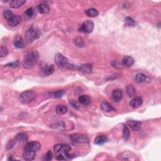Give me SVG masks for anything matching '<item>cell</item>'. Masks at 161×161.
Segmentation results:
<instances>
[{"label": "cell", "instance_id": "1", "mask_svg": "<svg viewBox=\"0 0 161 161\" xmlns=\"http://www.w3.org/2000/svg\"><path fill=\"white\" fill-rule=\"evenodd\" d=\"M55 62L58 68L62 69H78L80 67L71 64L68 62V59L62 54L57 53L55 56Z\"/></svg>", "mask_w": 161, "mask_h": 161}, {"label": "cell", "instance_id": "2", "mask_svg": "<svg viewBox=\"0 0 161 161\" xmlns=\"http://www.w3.org/2000/svg\"><path fill=\"white\" fill-rule=\"evenodd\" d=\"M39 57V54L37 51H33L28 53L24 60L23 66L25 69H30L34 66L37 62Z\"/></svg>", "mask_w": 161, "mask_h": 161}, {"label": "cell", "instance_id": "3", "mask_svg": "<svg viewBox=\"0 0 161 161\" xmlns=\"http://www.w3.org/2000/svg\"><path fill=\"white\" fill-rule=\"evenodd\" d=\"M37 95L32 90H27L20 94L19 96L20 101L23 104H29L35 99Z\"/></svg>", "mask_w": 161, "mask_h": 161}, {"label": "cell", "instance_id": "4", "mask_svg": "<svg viewBox=\"0 0 161 161\" xmlns=\"http://www.w3.org/2000/svg\"><path fill=\"white\" fill-rule=\"evenodd\" d=\"M38 37L37 30L33 28H30L25 32V40L28 44H31Z\"/></svg>", "mask_w": 161, "mask_h": 161}, {"label": "cell", "instance_id": "5", "mask_svg": "<svg viewBox=\"0 0 161 161\" xmlns=\"http://www.w3.org/2000/svg\"><path fill=\"white\" fill-rule=\"evenodd\" d=\"M94 27H95V25H94V23L92 21L87 20L82 24L80 28V31L86 33H90L93 32Z\"/></svg>", "mask_w": 161, "mask_h": 161}, {"label": "cell", "instance_id": "6", "mask_svg": "<svg viewBox=\"0 0 161 161\" xmlns=\"http://www.w3.org/2000/svg\"><path fill=\"white\" fill-rule=\"evenodd\" d=\"M41 148V144L38 142H27L24 147L25 151H37Z\"/></svg>", "mask_w": 161, "mask_h": 161}, {"label": "cell", "instance_id": "7", "mask_svg": "<svg viewBox=\"0 0 161 161\" xmlns=\"http://www.w3.org/2000/svg\"><path fill=\"white\" fill-rule=\"evenodd\" d=\"M54 72V65H47L42 68L40 70V75L42 77H47L52 75Z\"/></svg>", "mask_w": 161, "mask_h": 161}, {"label": "cell", "instance_id": "8", "mask_svg": "<svg viewBox=\"0 0 161 161\" xmlns=\"http://www.w3.org/2000/svg\"><path fill=\"white\" fill-rule=\"evenodd\" d=\"M71 139L72 142L79 143V144H83V143H87L89 140L86 136L80 133H76L71 136Z\"/></svg>", "mask_w": 161, "mask_h": 161}, {"label": "cell", "instance_id": "9", "mask_svg": "<svg viewBox=\"0 0 161 161\" xmlns=\"http://www.w3.org/2000/svg\"><path fill=\"white\" fill-rule=\"evenodd\" d=\"M22 20V18L19 15H14L11 19L8 21V25L11 27H16L21 23Z\"/></svg>", "mask_w": 161, "mask_h": 161}, {"label": "cell", "instance_id": "10", "mask_svg": "<svg viewBox=\"0 0 161 161\" xmlns=\"http://www.w3.org/2000/svg\"><path fill=\"white\" fill-rule=\"evenodd\" d=\"M127 125L134 131H138L142 127V123L138 121L129 120L127 121Z\"/></svg>", "mask_w": 161, "mask_h": 161}, {"label": "cell", "instance_id": "11", "mask_svg": "<svg viewBox=\"0 0 161 161\" xmlns=\"http://www.w3.org/2000/svg\"><path fill=\"white\" fill-rule=\"evenodd\" d=\"M38 10L41 14H47L50 11V8L47 3L44 1L38 5Z\"/></svg>", "mask_w": 161, "mask_h": 161}, {"label": "cell", "instance_id": "12", "mask_svg": "<svg viewBox=\"0 0 161 161\" xmlns=\"http://www.w3.org/2000/svg\"><path fill=\"white\" fill-rule=\"evenodd\" d=\"M143 103V99L141 97H136L133 98L131 102L130 103V105L133 108H138Z\"/></svg>", "mask_w": 161, "mask_h": 161}, {"label": "cell", "instance_id": "13", "mask_svg": "<svg viewBox=\"0 0 161 161\" xmlns=\"http://www.w3.org/2000/svg\"><path fill=\"white\" fill-rule=\"evenodd\" d=\"M101 106V110L105 112H111L116 111V110L113 108V106L107 101H103L101 103V106Z\"/></svg>", "mask_w": 161, "mask_h": 161}, {"label": "cell", "instance_id": "14", "mask_svg": "<svg viewBox=\"0 0 161 161\" xmlns=\"http://www.w3.org/2000/svg\"><path fill=\"white\" fill-rule=\"evenodd\" d=\"M112 98H113V101L115 102H119L120 100L122 98L123 96V92L120 89H115L113 92H112Z\"/></svg>", "mask_w": 161, "mask_h": 161}, {"label": "cell", "instance_id": "15", "mask_svg": "<svg viewBox=\"0 0 161 161\" xmlns=\"http://www.w3.org/2000/svg\"><path fill=\"white\" fill-rule=\"evenodd\" d=\"M35 151H25L23 154V159L25 160H33L35 159Z\"/></svg>", "mask_w": 161, "mask_h": 161}, {"label": "cell", "instance_id": "16", "mask_svg": "<svg viewBox=\"0 0 161 161\" xmlns=\"http://www.w3.org/2000/svg\"><path fill=\"white\" fill-rule=\"evenodd\" d=\"M26 3L25 0H13L10 2V6L12 8H19Z\"/></svg>", "mask_w": 161, "mask_h": 161}, {"label": "cell", "instance_id": "17", "mask_svg": "<svg viewBox=\"0 0 161 161\" xmlns=\"http://www.w3.org/2000/svg\"><path fill=\"white\" fill-rule=\"evenodd\" d=\"M79 70H80V71L84 72V73H86V74L91 73L92 66L91 64H86L81 65L80 68H79Z\"/></svg>", "mask_w": 161, "mask_h": 161}, {"label": "cell", "instance_id": "18", "mask_svg": "<svg viewBox=\"0 0 161 161\" xmlns=\"http://www.w3.org/2000/svg\"><path fill=\"white\" fill-rule=\"evenodd\" d=\"M148 80V78L146 75L142 73H138L135 75V80L138 83H145Z\"/></svg>", "mask_w": 161, "mask_h": 161}, {"label": "cell", "instance_id": "19", "mask_svg": "<svg viewBox=\"0 0 161 161\" xmlns=\"http://www.w3.org/2000/svg\"><path fill=\"white\" fill-rule=\"evenodd\" d=\"M134 64V59L130 56L125 57L122 60V65L125 67H130Z\"/></svg>", "mask_w": 161, "mask_h": 161}, {"label": "cell", "instance_id": "20", "mask_svg": "<svg viewBox=\"0 0 161 161\" xmlns=\"http://www.w3.org/2000/svg\"><path fill=\"white\" fill-rule=\"evenodd\" d=\"M79 102L83 105H89L91 103V99L87 95H81L78 98Z\"/></svg>", "mask_w": 161, "mask_h": 161}, {"label": "cell", "instance_id": "21", "mask_svg": "<svg viewBox=\"0 0 161 161\" xmlns=\"http://www.w3.org/2000/svg\"><path fill=\"white\" fill-rule=\"evenodd\" d=\"M13 44H14L15 46L17 48H23L25 47V44H24V42L22 38L20 37H17L15 38Z\"/></svg>", "mask_w": 161, "mask_h": 161}, {"label": "cell", "instance_id": "22", "mask_svg": "<svg viewBox=\"0 0 161 161\" xmlns=\"http://www.w3.org/2000/svg\"><path fill=\"white\" fill-rule=\"evenodd\" d=\"M108 141V138L105 135L98 136L95 139V144L96 145H102Z\"/></svg>", "mask_w": 161, "mask_h": 161}, {"label": "cell", "instance_id": "23", "mask_svg": "<svg viewBox=\"0 0 161 161\" xmlns=\"http://www.w3.org/2000/svg\"><path fill=\"white\" fill-rule=\"evenodd\" d=\"M85 13L89 17H96L99 15L98 11L95 8H89L85 11Z\"/></svg>", "mask_w": 161, "mask_h": 161}, {"label": "cell", "instance_id": "24", "mask_svg": "<svg viewBox=\"0 0 161 161\" xmlns=\"http://www.w3.org/2000/svg\"><path fill=\"white\" fill-rule=\"evenodd\" d=\"M68 110L66 105H58L56 107V112L59 115H64L67 113Z\"/></svg>", "mask_w": 161, "mask_h": 161}, {"label": "cell", "instance_id": "25", "mask_svg": "<svg viewBox=\"0 0 161 161\" xmlns=\"http://www.w3.org/2000/svg\"><path fill=\"white\" fill-rule=\"evenodd\" d=\"M14 15H15L13 14V12L10 10H5L3 11V16L4 19L5 20H7V21L10 20Z\"/></svg>", "mask_w": 161, "mask_h": 161}, {"label": "cell", "instance_id": "26", "mask_svg": "<svg viewBox=\"0 0 161 161\" xmlns=\"http://www.w3.org/2000/svg\"><path fill=\"white\" fill-rule=\"evenodd\" d=\"M16 140L19 142H25L28 140V136L24 133H20L16 136Z\"/></svg>", "mask_w": 161, "mask_h": 161}, {"label": "cell", "instance_id": "27", "mask_svg": "<svg viewBox=\"0 0 161 161\" xmlns=\"http://www.w3.org/2000/svg\"><path fill=\"white\" fill-rule=\"evenodd\" d=\"M74 44L76 45L77 47H83L85 45L84 40L82 37L76 38L74 39Z\"/></svg>", "mask_w": 161, "mask_h": 161}, {"label": "cell", "instance_id": "28", "mask_svg": "<svg viewBox=\"0 0 161 161\" xmlns=\"http://www.w3.org/2000/svg\"><path fill=\"white\" fill-rule=\"evenodd\" d=\"M125 22L127 25L130 27H135L137 25V23H136L135 21L131 17H126L125 19Z\"/></svg>", "mask_w": 161, "mask_h": 161}, {"label": "cell", "instance_id": "29", "mask_svg": "<svg viewBox=\"0 0 161 161\" xmlns=\"http://www.w3.org/2000/svg\"><path fill=\"white\" fill-rule=\"evenodd\" d=\"M65 94V91L64 90H58L57 91L53 92L51 93V96L54 98H60Z\"/></svg>", "mask_w": 161, "mask_h": 161}, {"label": "cell", "instance_id": "30", "mask_svg": "<svg viewBox=\"0 0 161 161\" xmlns=\"http://www.w3.org/2000/svg\"><path fill=\"white\" fill-rule=\"evenodd\" d=\"M127 92L130 97H133L135 94V89L132 85H128L126 87Z\"/></svg>", "mask_w": 161, "mask_h": 161}, {"label": "cell", "instance_id": "31", "mask_svg": "<svg viewBox=\"0 0 161 161\" xmlns=\"http://www.w3.org/2000/svg\"><path fill=\"white\" fill-rule=\"evenodd\" d=\"M8 50L7 49V48L3 46V45L1 46V48H0V57H1V58L6 57L8 55Z\"/></svg>", "mask_w": 161, "mask_h": 161}, {"label": "cell", "instance_id": "32", "mask_svg": "<svg viewBox=\"0 0 161 161\" xmlns=\"http://www.w3.org/2000/svg\"><path fill=\"white\" fill-rule=\"evenodd\" d=\"M129 136H130V131L128 129V127L125 125H124L123 132V136L124 139L125 140H127L129 138Z\"/></svg>", "mask_w": 161, "mask_h": 161}, {"label": "cell", "instance_id": "33", "mask_svg": "<svg viewBox=\"0 0 161 161\" xmlns=\"http://www.w3.org/2000/svg\"><path fill=\"white\" fill-rule=\"evenodd\" d=\"M53 158V154L50 150H48L47 152L46 153V154L44 156V160L49 161L50 160L52 159Z\"/></svg>", "mask_w": 161, "mask_h": 161}, {"label": "cell", "instance_id": "34", "mask_svg": "<svg viewBox=\"0 0 161 161\" xmlns=\"http://www.w3.org/2000/svg\"><path fill=\"white\" fill-rule=\"evenodd\" d=\"M25 14L27 17H32L33 14H34V10H33V8H29L28 9H27V11H25Z\"/></svg>", "mask_w": 161, "mask_h": 161}, {"label": "cell", "instance_id": "35", "mask_svg": "<svg viewBox=\"0 0 161 161\" xmlns=\"http://www.w3.org/2000/svg\"><path fill=\"white\" fill-rule=\"evenodd\" d=\"M15 141L13 140H10L8 142V144L7 145V148L8 150H10L11 148H13L14 147V145L15 144Z\"/></svg>", "mask_w": 161, "mask_h": 161}, {"label": "cell", "instance_id": "36", "mask_svg": "<svg viewBox=\"0 0 161 161\" xmlns=\"http://www.w3.org/2000/svg\"><path fill=\"white\" fill-rule=\"evenodd\" d=\"M111 65H112V66L113 67H114V68H121V67H122V64H120L118 62H117V61H113L111 62Z\"/></svg>", "mask_w": 161, "mask_h": 161}, {"label": "cell", "instance_id": "37", "mask_svg": "<svg viewBox=\"0 0 161 161\" xmlns=\"http://www.w3.org/2000/svg\"><path fill=\"white\" fill-rule=\"evenodd\" d=\"M19 61H15L13 62L9 63L8 64L6 65L7 67H11V68H15V67H17L19 66Z\"/></svg>", "mask_w": 161, "mask_h": 161}, {"label": "cell", "instance_id": "38", "mask_svg": "<svg viewBox=\"0 0 161 161\" xmlns=\"http://www.w3.org/2000/svg\"><path fill=\"white\" fill-rule=\"evenodd\" d=\"M71 104H72V105L74 106V108H78V107H79V105H78V103L76 102V101H72V102H71Z\"/></svg>", "mask_w": 161, "mask_h": 161}, {"label": "cell", "instance_id": "39", "mask_svg": "<svg viewBox=\"0 0 161 161\" xmlns=\"http://www.w3.org/2000/svg\"><path fill=\"white\" fill-rule=\"evenodd\" d=\"M8 160H15V159H14V158H13V157H10L8 159Z\"/></svg>", "mask_w": 161, "mask_h": 161}]
</instances>
